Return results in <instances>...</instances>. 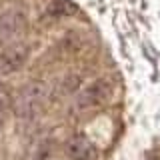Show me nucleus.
<instances>
[{"mask_svg":"<svg viewBox=\"0 0 160 160\" xmlns=\"http://www.w3.org/2000/svg\"><path fill=\"white\" fill-rule=\"evenodd\" d=\"M50 96V88L42 80H32V82L24 84L16 92L12 102V112L20 122H32L36 116L44 110Z\"/></svg>","mask_w":160,"mask_h":160,"instance_id":"nucleus-1","label":"nucleus"},{"mask_svg":"<svg viewBox=\"0 0 160 160\" xmlns=\"http://www.w3.org/2000/svg\"><path fill=\"white\" fill-rule=\"evenodd\" d=\"M112 92H114L112 84H110L108 80H104V78H98V80H94V82L86 84V86L76 94L72 110L78 112V114L94 110V108L102 106V104H106L110 100V96H112Z\"/></svg>","mask_w":160,"mask_h":160,"instance_id":"nucleus-2","label":"nucleus"},{"mask_svg":"<svg viewBox=\"0 0 160 160\" xmlns=\"http://www.w3.org/2000/svg\"><path fill=\"white\" fill-rule=\"evenodd\" d=\"M30 56V48L26 44H12L0 52V78L10 76L24 66Z\"/></svg>","mask_w":160,"mask_h":160,"instance_id":"nucleus-3","label":"nucleus"},{"mask_svg":"<svg viewBox=\"0 0 160 160\" xmlns=\"http://www.w3.org/2000/svg\"><path fill=\"white\" fill-rule=\"evenodd\" d=\"M64 152L70 160H98V150L94 142L84 134H74L66 140Z\"/></svg>","mask_w":160,"mask_h":160,"instance_id":"nucleus-4","label":"nucleus"},{"mask_svg":"<svg viewBox=\"0 0 160 160\" xmlns=\"http://www.w3.org/2000/svg\"><path fill=\"white\" fill-rule=\"evenodd\" d=\"M24 30V14L20 10H8L0 16V46H6ZM12 46V44H10Z\"/></svg>","mask_w":160,"mask_h":160,"instance_id":"nucleus-5","label":"nucleus"},{"mask_svg":"<svg viewBox=\"0 0 160 160\" xmlns=\"http://www.w3.org/2000/svg\"><path fill=\"white\" fill-rule=\"evenodd\" d=\"M74 12H76V6H74L70 0H54V2L48 6L44 16L50 18V20H58V18H66V16H70V14H74Z\"/></svg>","mask_w":160,"mask_h":160,"instance_id":"nucleus-6","label":"nucleus"},{"mask_svg":"<svg viewBox=\"0 0 160 160\" xmlns=\"http://www.w3.org/2000/svg\"><path fill=\"white\" fill-rule=\"evenodd\" d=\"M12 102H14V98L10 96L8 88L0 86V128L6 124L10 112H12Z\"/></svg>","mask_w":160,"mask_h":160,"instance_id":"nucleus-7","label":"nucleus"},{"mask_svg":"<svg viewBox=\"0 0 160 160\" xmlns=\"http://www.w3.org/2000/svg\"><path fill=\"white\" fill-rule=\"evenodd\" d=\"M148 160H158V158H154V156H150V158H148Z\"/></svg>","mask_w":160,"mask_h":160,"instance_id":"nucleus-8","label":"nucleus"}]
</instances>
